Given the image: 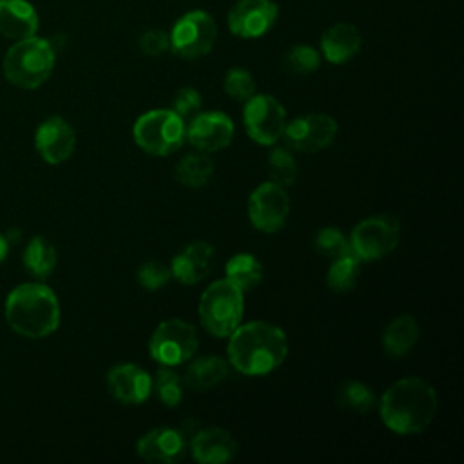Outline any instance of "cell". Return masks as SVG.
Returning <instances> with one entry per match:
<instances>
[{"instance_id": "6da1fadb", "label": "cell", "mask_w": 464, "mask_h": 464, "mask_svg": "<svg viewBox=\"0 0 464 464\" xmlns=\"http://www.w3.org/2000/svg\"><path fill=\"white\" fill-rule=\"evenodd\" d=\"M228 364L245 375H266L277 370L288 355L286 334L274 323H241L227 346Z\"/></svg>"}, {"instance_id": "7a4b0ae2", "label": "cell", "mask_w": 464, "mask_h": 464, "mask_svg": "<svg viewBox=\"0 0 464 464\" xmlns=\"http://www.w3.org/2000/svg\"><path fill=\"white\" fill-rule=\"evenodd\" d=\"M377 404L388 430L399 435H415L433 422L439 397L428 381L411 375L388 386Z\"/></svg>"}, {"instance_id": "3957f363", "label": "cell", "mask_w": 464, "mask_h": 464, "mask_svg": "<svg viewBox=\"0 0 464 464\" xmlns=\"http://www.w3.org/2000/svg\"><path fill=\"white\" fill-rule=\"evenodd\" d=\"M4 312L9 326L31 339L47 337L60 324L58 297L42 283H24L13 288L5 299Z\"/></svg>"}, {"instance_id": "277c9868", "label": "cell", "mask_w": 464, "mask_h": 464, "mask_svg": "<svg viewBox=\"0 0 464 464\" xmlns=\"http://www.w3.org/2000/svg\"><path fill=\"white\" fill-rule=\"evenodd\" d=\"M56 60L54 45L45 38L29 36L16 40L4 56V76L22 89L40 87L53 72Z\"/></svg>"}, {"instance_id": "5b68a950", "label": "cell", "mask_w": 464, "mask_h": 464, "mask_svg": "<svg viewBox=\"0 0 464 464\" xmlns=\"http://www.w3.org/2000/svg\"><path fill=\"white\" fill-rule=\"evenodd\" d=\"M227 277L210 283L199 297L198 314L205 330L214 337H228L243 321L245 297Z\"/></svg>"}, {"instance_id": "8992f818", "label": "cell", "mask_w": 464, "mask_h": 464, "mask_svg": "<svg viewBox=\"0 0 464 464\" xmlns=\"http://www.w3.org/2000/svg\"><path fill=\"white\" fill-rule=\"evenodd\" d=\"M185 127V120L172 109H152L134 121L132 136L147 154L169 156L183 145Z\"/></svg>"}, {"instance_id": "52a82bcc", "label": "cell", "mask_w": 464, "mask_h": 464, "mask_svg": "<svg viewBox=\"0 0 464 464\" xmlns=\"http://www.w3.org/2000/svg\"><path fill=\"white\" fill-rule=\"evenodd\" d=\"M198 344L199 339L196 328L179 317H172L154 328L149 339V353L160 366L174 368L190 361Z\"/></svg>"}, {"instance_id": "ba28073f", "label": "cell", "mask_w": 464, "mask_h": 464, "mask_svg": "<svg viewBox=\"0 0 464 464\" xmlns=\"http://www.w3.org/2000/svg\"><path fill=\"white\" fill-rule=\"evenodd\" d=\"M401 239V225L390 214L370 216L350 232V248L361 261H375L395 250Z\"/></svg>"}, {"instance_id": "9c48e42d", "label": "cell", "mask_w": 464, "mask_h": 464, "mask_svg": "<svg viewBox=\"0 0 464 464\" xmlns=\"http://www.w3.org/2000/svg\"><path fill=\"white\" fill-rule=\"evenodd\" d=\"M169 38L172 53L185 60H196L212 51L218 38V25L208 13L190 11L176 20Z\"/></svg>"}, {"instance_id": "30bf717a", "label": "cell", "mask_w": 464, "mask_h": 464, "mask_svg": "<svg viewBox=\"0 0 464 464\" xmlns=\"http://www.w3.org/2000/svg\"><path fill=\"white\" fill-rule=\"evenodd\" d=\"M243 123L248 136L259 145H274L283 138L286 111L270 94H254L245 102Z\"/></svg>"}, {"instance_id": "8fae6325", "label": "cell", "mask_w": 464, "mask_h": 464, "mask_svg": "<svg viewBox=\"0 0 464 464\" xmlns=\"http://www.w3.org/2000/svg\"><path fill=\"white\" fill-rule=\"evenodd\" d=\"M246 210L250 223L257 230L272 234L286 223L290 214V196L285 187L268 179L252 190Z\"/></svg>"}, {"instance_id": "7c38bea8", "label": "cell", "mask_w": 464, "mask_h": 464, "mask_svg": "<svg viewBox=\"0 0 464 464\" xmlns=\"http://www.w3.org/2000/svg\"><path fill=\"white\" fill-rule=\"evenodd\" d=\"M337 130V121L330 114L310 112L286 121L283 138L292 150L317 152L334 143Z\"/></svg>"}, {"instance_id": "4fadbf2b", "label": "cell", "mask_w": 464, "mask_h": 464, "mask_svg": "<svg viewBox=\"0 0 464 464\" xmlns=\"http://www.w3.org/2000/svg\"><path fill=\"white\" fill-rule=\"evenodd\" d=\"M234 138V121L219 111L198 112L185 127V140L199 152L227 149Z\"/></svg>"}, {"instance_id": "5bb4252c", "label": "cell", "mask_w": 464, "mask_h": 464, "mask_svg": "<svg viewBox=\"0 0 464 464\" xmlns=\"http://www.w3.org/2000/svg\"><path fill=\"white\" fill-rule=\"evenodd\" d=\"M277 20V4L274 0H237L228 14L227 24L232 34L254 40L265 36Z\"/></svg>"}, {"instance_id": "9a60e30c", "label": "cell", "mask_w": 464, "mask_h": 464, "mask_svg": "<svg viewBox=\"0 0 464 464\" xmlns=\"http://www.w3.org/2000/svg\"><path fill=\"white\" fill-rule=\"evenodd\" d=\"M34 145L45 163L60 165L72 156L76 147V132L63 118L51 116L38 125Z\"/></svg>"}, {"instance_id": "2e32d148", "label": "cell", "mask_w": 464, "mask_h": 464, "mask_svg": "<svg viewBox=\"0 0 464 464\" xmlns=\"http://www.w3.org/2000/svg\"><path fill=\"white\" fill-rule=\"evenodd\" d=\"M107 390L121 404H141L152 393V377L140 364H114L107 372Z\"/></svg>"}, {"instance_id": "e0dca14e", "label": "cell", "mask_w": 464, "mask_h": 464, "mask_svg": "<svg viewBox=\"0 0 464 464\" xmlns=\"http://www.w3.org/2000/svg\"><path fill=\"white\" fill-rule=\"evenodd\" d=\"M188 451V437L181 428H154L136 442V453L149 462H178Z\"/></svg>"}, {"instance_id": "ac0fdd59", "label": "cell", "mask_w": 464, "mask_h": 464, "mask_svg": "<svg viewBox=\"0 0 464 464\" xmlns=\"http://www.w3.org/2000/svg\"><path fill=\"white\" fill-rule=\"evenodd\" d=\"M188 450L194 460L201 464H223L236 457L237 440L228 430L208 426L192 433Z\"/></svg>"}, {"instance_id": "d6986e66", "label": "cell", "mask_w": 464, "mask_h": 464, "mask_svg": "<svg viewBox=\"0 0 464 464\" xmlns=\"http://www.w3.org/2000/svg\"><path fill=\"white\" fill-rule=\"evenodd\" d=\"M216 248L208 241H194L178 252L170 261V276L181 285L203 281L214 268Z\"/></svg>"}, {"instance_id": "ffe728a7", "label": "cell", "mask_w": 464, "mask_h": 464, "mask_svg": "<svg viewBox=\"0 0 464 464\" xmlns=\"http://www.w3.org/2000/svg\"><path fill=\"white\" fill-rule=\"evenodd\" d=\"M362 45V36L353 24H334L321 36V53L323 56L335 65L346 63L352 60Z\"/></svg>"}, {"instance_id": "44dd1931", "label": "cell", "mask_w": 464, "mask_h": 464, "mask_svg": "<svg viewBox=\"0 0 464 464\" xmlns=\"http://www.w3.org/2000/svg\"><path fill=\"white\" fill-rule=\"evenodd\" d=\"M38 14L27 0H0V33L11 40L34 36Z\"/></svg>"}, {"instance_id": "7402d4cb", "label": "cell", "mask_w": 464, "mask_h": 464, "mask_svg": "<svg viewBox=\"0 0 464 464\" xmlns=\"http://www.w3.org/2000/svg\"><path fill=\"white\" fill-rule=\"evenodd\" d=\"M230 364L227 359L218 355H203L190 361L185 370L183 384L194 392H205L221 384L228 377Z\"/></svg>"}, {"instance_id": "603a6c76", "label": "cell", "mask_w": 464, "mask_h": 464, "mask_svg": "<svg viewBox=\"0 0 464 464\" xmlns=\"http://www.w3.org/2000/svg\"><path fill=\"white\" fill-rule=\"evenodd\" d=\"M420 337L419 323L413 315L402 314L392 319L382 332V348L392 357H402L413 350Z\"/></svg>"}, {"instance_id": "cb8c5ba5", "label": "cell", "mask_w": 464, "mask_h": 464, "mask_svg": "<svg viewBox=\"0 0 464 464\" xmlns=\"http://www.w3.org/2000/svg\"><path fill=\"white\" fill-rule=\"evenodd\" d=\"M214 174V161L208 158L207 152H190L185 154L176 169H174V178L188 188H199L208 183V179Z\"/></svg>"}, {"instance_id": "d4e9b609", "label": "cell", "mask_w": 464, "mask_h": 464, "mask_svg": "<svg viewBox=\"0 0 464 464\" xmlns=\"http://www.w3.org/2000/svg\"><path fill=\"white\" fill-rule=\"evenodd\" d=\"M225 277L234 283L239 290L246 292L257 286L263 279L261 261L248 252H239L232 256L225 265Z\"/></svg>"}, {"instance_id": "484cf974", "label": "cell", "mask_w": 464, "mask_h": 464, "mask_svg": "<svg viewBox=\"0 0 464 464\" xmlns=\"http://www.w3.org/2000/svg\"><path fill=\"white\" fill-rule=\"evenodd\" d=\"M361 263L362 261L352 250L334 257L326 272L328 288L335 294H346L353 290L361 276Z\"/></svg>"}, {"instance_id": "4316f807", "label": "cell", "mask_w": 464, "mask_h": 464, "mask_svg": "<svg viewBox=\"0 0 464 464\" xmlns=\"http://www.w3.org/2000/svg\"><path fill=\"white\" fill-rule=\"evenodd\" d=\"M22 259L25 270L31 276H34L36 279H45L47 276L53 274L58 261V254L51 241L36 236L27 243Z\"/></svg>"}, {"instance_id": "83f0119b", "label": "cell", "mask_w": 464, "mask_h": 464, "mask_svg": "<svg viewBox=\"0 0 464 464\" xmlns=\"http://www.w3.org/2000/svg\"><path fill=\"white\" fill-rule=\"evenodd\" d=\"M337 402L348 411L368 413L377 406V395L361 381H344L337 390Z\"/></svg>"}, {"instance_id": "f1b7e54d", "label": "cell", "mask_w": 464, "mask_h": 464, "mask_svg": "<svg viewBox=\"0 0 464 464\" xmlns=\"http://www.w3.org/2000/svg\"><path fill=\"white\" fill-rule=\"evenodd\" d=\"M183 388V379L172 370V366H160L152 377V392L167 408H176L181 402Z\"/></svg>"}, {"instance_id": "f546056e", "label": "cell", "mask_w": 464, "mask_h": 464, "mask_svg": "<svg viewBox=\"0 0 464 464\" xmlns=\"http://www.w3.org/2000/svg\"><path fill=\"white\" fill-rule=\"evenodd\" d=\"M266 170L270 176V181L281 185V187H290L297 179V163L292 156V152L285 147H276L268 154L266 161Z\"/></svg>"}, {"instance_id": "4dcf8cb0", "label": "cell", "mask_w": 464, "mask_h": 464, "mask_svg": "<svg viewBox=\"0 0 464 464\" xmlns=\"http://www.w3.org/2000/svg\"><path fill=\"white\" fill-rule=\"evenodd\" d=\"M285 67L294 74H310L321 65V54L312 45H294L283 56Z\"/></svg>"}, {"instance_id": "1f68e13d", "label": "cell", "mask_w": 464, "mask_h": 464, "mask_svg": "<svg viewBox=\"0 0 464 464\" xmlns=\"http://www.w3.org/2000/svg\"><path fill=\"white\" fill-rule=\"evenodd\" d=\"M314 246L319 254H323L324 257H339L346 252H350V241L344 236L343 230L335 228V227H324L321 230H317L315 239H314Z\"/></svg>"}, {"instance_id": "d6a6232c", "label": "cell", "mask_w": 464, "mask_h": 464, "mask_svg": "<svg viewBox=\"0 0 464 464\" xmlns=\"http://www.w3.org/2000/svg\"><path fill=\"white\" fill-rule=\"evenodd\" d=\"M223 89L230 98L237 102H246L256 94V80L246 69L232 67L225 74Z\"/></svg>"}, {"instance_id": "836d02e7", "label": "cell", "mask_w": 464, "mask_h": 464, "mask_svg": "<svg viewBox=\"0 0 464 464\" xmlns=\"http://www.w3.org/2000/svg\"><path fill=\"white\" fill-rule=\"evenodd\" d=\"M170 277H172L170 268L160 261H145L140 265V268L136 272L138 285L150 292L163 288Z\"/></svg>"}, {"instance_id": "e575fe53", "label": "cell", "mask_w": 464, "mask_h": 464, "mask_svg": "<svg viewBox=\"0 0 464 464\" xmlns=\"http://www.w3.org/2000/svg\"><path fill=\"white\" fill-rule=\"evenodd\" d=\"M201 109V94L194 87H181L172 98V111L183 120H190Z\"/></svg>"}, {"instance_id": "d590c367", "label": "cell", "mask_w": 464, "mask_h": 464, "mask_svg": "<svg viewBox=\"0 0 464 464\" xmlns=\"http://www.w3.org/2000/svg\"><path fill=\"white\" fill-rule=\"evenodd\" d=\"M138 47L143 54L147 56H161L167 51H170V38L169 33L160 31V29H150L145 31L140 38H138Z\"/></svg>"}, {"instance_id": "8d00e7d4", "label": "cell", "mask_w": 464, "mask_h": 464, "mask_svg": "<svg viewBox=\"0 0 464 464\" xmlns=\"http://www.w3.org/2000/svg\"><path fill=\"white\" fill-rule=\"evenodd\" d=\"M7 246H9L7 239L0 234V263H2V261H4V257L7 256Z\"/></svg>"}]
</instances>
